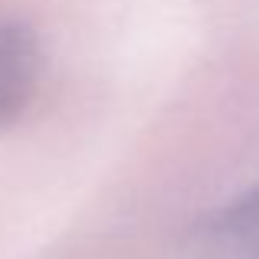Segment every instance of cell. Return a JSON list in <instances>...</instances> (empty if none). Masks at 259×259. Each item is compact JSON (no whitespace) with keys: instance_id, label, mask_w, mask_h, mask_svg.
<instances>
[{"instance_id":"6da1fadb","label":"cell","mask_w":259,"mask_h":259,"mask_svg":"<svg viewBox=\"0 0 259 259\" xmlns=\"http://www.w3.org/2000/svg\"><path fill=\"white\" fill-rule=\"evenodd\" d=\"M184 259H259V184L203 217Z\"/></svg>"},{"instance_id":"7a4b0ae2","label":"cell","mask_w":259,"mask_h":259,"mask_svg":"<svg viewBox=\"0 0 259 259\" xmlns=\"http://www.w3.org/2000/svg\"><path fill=\"white\" fill-rule=\"evenodd\" d=\"M39 85V46L17 20L0 17V128L26 115Z\"/></svg>"}]
</instances>
